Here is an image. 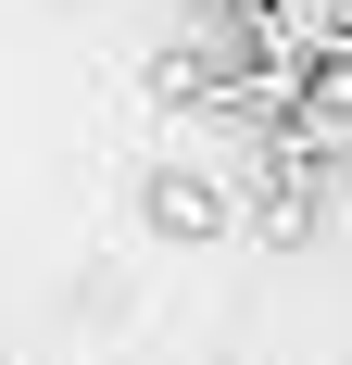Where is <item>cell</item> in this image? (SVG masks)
<instances>
[{"instance_id":"obj_2","label":"cell","mask_w":352,"mask_h":365,"mask_svg":"<svg viewBox=\"0 0 352 365\" xmlns=\"http://www.w3.org/2000/svg\"><path fill=\"white\" fill-rule=\"evenodd\" d=\"M151 227H164V240H227V202H214L202 177H164L151 189Z\"/></svg>"},{"instance_id":"obj_1","label":"cell","mask_w":352,"mask_h":365,"mask_svg":"<svg viewBox=\"0 0 352 365\" xmlns=\"http://www.w3.org/2000/svg\"><path fill=\"white\" fill-rule=\"evenodd\" d=\"M289 151H352V38H327V51H315V88H302Z\"/></svg>"}]
</instances>
